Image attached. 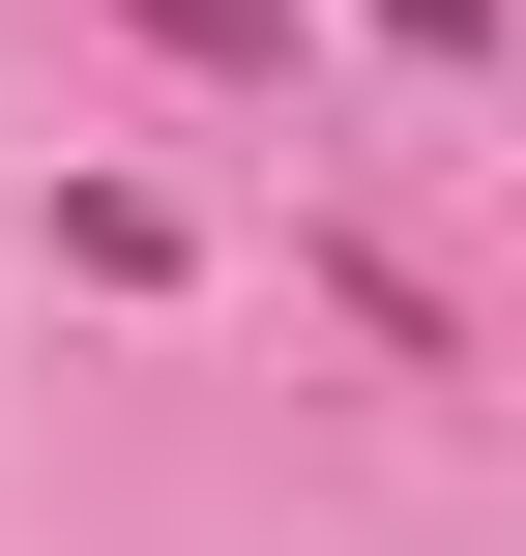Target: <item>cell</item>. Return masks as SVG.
Segmentation results:
<instances>
[{
  "mask_svg": "<svg viewBox=\"0 0 526 556\" xmlns=\"http://www.w3.org/2000/svg\"><path fill=\"white\" fill-rule=\"evenodd\" d=\"M146 29H205V59H293V0H146Z\"/></svg>",
  "mask_w": 526,
  "mask_h": 556,
  "instance_id": "cell-1",
  "label": "cell"
},
{
  "mask_svg": "<svg viewBox=\"0 0 526 556\" xmlns=\"http://www.w3.org/2000/svg\"><path fill=\"white\" fill-rule=\"evenodd\" d=\"M381 29H410V59H498V0H381Z\"/></svg>",
  "mask_w": 526,
  "mask_h": 556,
  "instance_id": "cell-2",
  "label": "cell"
}]
</instances>
